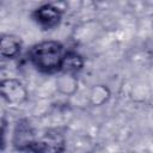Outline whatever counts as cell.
<instances>
[{
	"label": "cell",
	"instance_id": "5",
	"mask_svg": "<svg viewBox=\"0 0 153 153\" xmlns=\"http://www.w3.org/2000/svg\"><path fill=\"white\" fill-rule=\"evenodd\" d=\"M22 48V42L18 37L13 36V35H4L1 37V42H0V50H1V55L4 57H14L19 54Z\"/></svg>",
	"mask_w": 153,
	"mask_h": 153
},
{
	"label": "cell",
	"instance_id": "1",
	"mask_svg": "<svg viewBox=\"0 0 153 153\" xmlns=\"http://www.w3.org/2000/svg\"><path fill=\"white\" fill-rule=\"evenodd\" d=\"M63 45L57 41H43L35 44L29 51L31 63L39 71L53 73L61 71L66 56Z\"/></svg>",
	"mask_w": 153,
	"mask_h": 153
},
{
	"label": "cell",
	"instance_id": "7",
	"mask_svg": "<svg viewBox=\"0 0 153 153\" xmlns=\"http://www.w3.org/2000/svg\"><path fill=\"white\" fill-rule=\"evenodd\" d=\"M25 153H51L43 142H36L33 146H31L29 149L25 151Z\"/></svg>",
	"mask_w": 153,
	"mask_h": 153
},
{
	"label": "cell",
	"instance_id": "4",
	"mask_svg": "<svg viewBox=\"0 0 153 153\" xmlns=\"http://www.w3.org/2000/svg\"><path fill=\"white\" fill-rule=\"evenodd\" d=\"M33 18L44 29H50L56 26L62 16V10L59 8L54 4H45L38 8L35 10L33 12Z\"/></svg>",
	"mask_w": 153,
	"mask_h": 153
},
{
	"label": "cell",
	"instance_id": "2",
	"mask_svg": "<svg viewBox=\"0 0 153 153\" xmlns=\"http://www.w3.org/2000/svg\"><path fill=\"white\" fill-rule=\"evenodd\" d=\"M13 146L19 151H26L33 146L37 141L35 139V131L27 120H20L16 124L13 131Z\"/></svg>",
	"mask_w": 153,
	"mask_h": 153
},
{
	"label": "cell",
	"instance_id": "3",
	"mask_svg": "<svg viewBox=\"0 0 153 153\" xmlns=\"http://www.w3.org/2000/svg\"><path fill=\"white\" fill-rule=\"evenodd\" d=\"M2 98L11 104H22L27 98V92L24 85L17 79H4L0 85Z\"/></svg>",
	"mask_w": 153,
	"mask_h": 153
},
{
	"label": "cell",
	"instance_id": "6",
	"mask_svg": "<svg viewBox=\"0 0 153 153\" xmlns=\"http://www.w3.org/2000/svg\"><path fill=\"white\" fill-rule=\"evenodd\" d=\"M82 65H84V61H82V59L79 54H76L74 51H67L66 56H65V60H63V63H62L61 71L72 74V73H75L78 71H80Z\"/></svg>",
	"mask_w": 153,
	"mask_h": 153
}]
</instances>
